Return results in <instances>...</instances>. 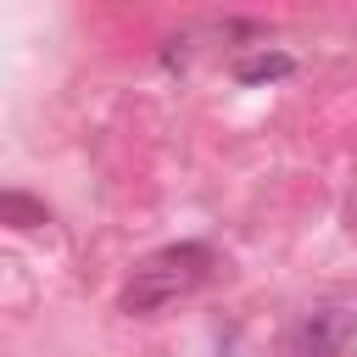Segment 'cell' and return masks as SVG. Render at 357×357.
<instances>
[{
	"instance_id": "obj_1",
	"label": "cell",
	"mask_w": 357,
	"mask_h": 357,
	"mask_svg": "<svg viewBox=\"0 0 357 357\" xmlns=\"http://www.w3.org/2000/svg\"><path fill=\"white\" fill-rule=\"evenodd\" d=\"M212 268V251L206 245H173V251H156L151 262L134 268V279L123 284V312H156L167 301H178L184 290H195Z\"/></svg>"
},
{
	"instance_id": "obj_2",
	"label": "cell",
	"mask_w": 357,
	"mask_h": 357,
	"mask_svg": "<svg viewBox=\"0 0 357 357\" xmlns=\"http://www.w3.org/2000/svg\"><path fill=\"white\" fill-rule=\"evenodd\" d=\"M346 335H351V318H346L340 307H318V312H307V318L290 329L284 357H340Z\"/></svg>"
},
{
	"instance_id": "obj_3",
	"label": "cell",
	"mask_w": 357,
	"mask_h": 357,
	"mask_svg": "<svg viewBox=\"0 0 357 357\" xmlns=\"http://www.w3.org/2000/svg\"><path fill=\"white\" fill-rule=\"evenodd\" d=\"M284 73H296V61L284 50H257V56H240L234 61V78L240 84H268V78H284Z\"/></svg>"
},
{
	"instance_id": "obj_4",
	"label": "cell",
	"mask_w": 357,
	"mask_h": 357,
	"mask_svg": "<svg viewBox=\"0 0 357 357\" xmlns=\"http://www.w3.org/2000/svg\"><path fill=\"white\" fill-rule=\"evenodd\" d=\"M0 212H6L17 229H39V223H45V206H39V201H28L22 190H6V195H0Z\"/></svg>"
}]
</instances>
